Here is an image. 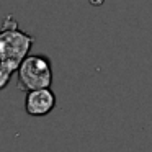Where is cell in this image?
<instances>
[{"mask_svg": "<svg viewBox=\"0 0 152 152\" xmlns=\"http://www.w3.org/2000/svg\"><path fill=\"white\" fill-rule=\"evenodd\" d=\"M36 38L18 28L13 15H7L0 26V90L8 85L21 62L30 54Z\"/></svg>", "mask_w": 152, "mask_h": 152, "instance_id": "cell-1", "label": "cell"}, {"mask_svg": "<svg viewBox=\"0 0 152 152\" xmlns=\"http://www.w3.org/2000/svg\"><path fill=\"white\" fill-rule=\"evenodd\" d=\"M17 85L26 93L38 88H51L53 85L51 61L43 54H28L18 69Z\"/></svg>", "mask_w": 152, "mask_h": 152, "instance_id": "cell-2", "label": "cell"}, {"mask_svg": "<svg viewBox=\"0 0 152 152\" xmlns=\"http://www.w3.org/2000/svg\"><path fill=\"white\" fill-rule=\"evenodd\" d=\"M56 95L51 88H38L26 93L25 98V111L30 116L41 118L49 115L56 106Z\"/></svg>", "mask_w": 152, "mask_h": 152, "instance_id": "cell-3", "label": "cell"}, {"mask_svg": "<svg viewBox=\"0 0 152 152\" xmlns=\"http://www.w3.org/2000/svg\"><path fill=\"white\" fill-rule=\"evenodd\" d=\"M90 5H93V7H100V5H103V2L105 0H88Z\"/></svg>", "mask_w": 152, "mask_h": 152, "instance_id": "cell-4", "label": "cell"}]
</instances>
